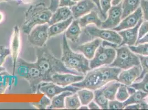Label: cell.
Here are the masks:
<instances>
[{"instance_id":"2e32d148","label":"cell","mask_w":148,"mask_h":110,"mask_svg":"<svg viewBox=\"0 0 148 110\" xmlns=\"http://www.w3.org/2000/svg\"><path fill=\"white\" fill-rule=\"evenodd\" d=\"M85 75L71 73H56L51 77V82L58 86L65 87L79 82L84 78Z\"/></svg>"},{"instance_id":"4fadbf2b","label":"cell","mask_w":148,"mask_h":110,"mask_svg":"<svg viewBox=\"0 0 148 110\" xmlns=\"http://www.w3.org/2000/svg\"><path fill=\"white\" fill-rule=\"evenodd\" d=\"M140 65L122 70L118 75V81L126 86H131L139 77L142 73Z\"/></svg>"},{"instance_id":"30bf717a","label":"cell","mask_w":148,"mask_h":110,"mask_svg":"<svg viewBox=\"0 0 148 110\" xmlns=\"http://www.w3.org/2000/svg\"><path fill=\"white\" fill-rule=\"evenodd\" d=\"M80 88L75 87L74 86H67L65 87H62L58 86L55 83L49 81V82H43L39 86L38 92L43 93L45 96L51 99L54 96L62 93V92L66 91H70L73 93L77 92L79 90Z\"/></svg>"},{"instance_id":"f907efd6","label":"cell","mask_w":148,"mask_h":110,"mask_svg":"<svg viewBox=\"0 0 148 110\" xmlns=\"http://www.w3.org/2000/svg\"><path fill=\"white\" fill-rule=\"evenodd\" d=\"M5 71H6L5 68L3 67L2 66H0V74L2 73H3V72H5Z\"/></svg>"},{"instance_id":"db71d44e","label":"cell","mask_w":148,"mask_h":110,"mask_svg":"<svg viewBox=\"0 0 148 110\" xmlns=\"http://www.w3.org/2000/svg\"><path fill=\"white\" fill-rule=\"evenodd\" d=\"M11 1V0H0V1Z\"/></svg>"},{"instance_id":"681fc988","label":"cell","mask_w":148,"mask_h":110,"mask_svg":"<svg viewBox=\"0 0 148 110\" xmlns=\"http://www.w3.org/2000/svg\"><path fill=\"white\" fill-rule=\"evenodd\" d=\"M3 19H4V14L3 13L0 12V23L3 22Z\"/></svg>"},{"instance_id":"603a6c76","label":"cell","mask_w":148,"mask_h":110,"mask_svg":"<svg viewBox=\"0 0 148 110\" xmlns=\"http://www.w3.org/2000/svg\"><path fill=\"white\" fill-rule=\"evenodd\" d=\"M121 84V83H120L118 81L113 80L107 83L100 89L103 92L105 96L109 100V101L113 100L116 99V95Z\"/></svg>"},{"instance_id":"5b68a950","label":"cell","mask_w":148,"mask_h":110,"mask_svg":"<svg viewBox=\"0 0 148 110\" xmlns=\"http://www.w3.org/2000/svg\"><path fill=\"white\" fill-rule=\"evenodd\" d=\"M14 74L28 82L33 93H36L40 84L44 82L43 75L36 62H28L22 58H19L16 63Z\"/></svg>"},{"instance_id":"484cf974","label":"cell","mask_w":148,"mask_h":110,"mask_svg":"<svg viewBox=\"0 0 148 110\" xmlns=\"http://www.w3.org/2000/svg\"><path fill=\"white\" fill-rule=\"evenodd\" d=\"M14 75H11L7 71L0 74V94H4L8 88H11L16 81Z\"/></svg>"},{"instance_id":"9a60e30c","label":"cell","mask_w":148,"mask_h":110,"mask_svg":"<svg viewBox=\"0 0 148 110\" xmlns=\"http://www.w3.org/2000/svg\"><path fill=\"white\" fill-rule=\"evenodd\" d=\"M143 18V13L140 7H139L135 12L122 19L119 24L112 30L119 31L127 29L133 28Z\"/></svg>"},{"instance_id":"ee69618b","label":"cell","mask_w":148,"mask_h":110,"mask_svg":"<svg viewBox=\"0 0 148 110\" xmlns=\"http://www.w3.org/2000/svg\"><path fill=\"white\" fill-rule=\"evenodd\" d=\"M88 109L90 110H100L101 109V107L99 106V105L97 104L95 101H91L89 104H88Z\"/></svg>"},{"instance_id":"4316f807","label":"cell","mask_w":148,"mask_h":110,"mask_svg":"<svg viewBox=\"0 0 148 110\" xmlns=\"http://www.w3.org/2000/svg\"><path fill=\"white\" fill-rule=\"evenodd\" d=\"M148 94L141 90H136L133 94L130 95L128 98L123 102L125 107L127 105L134 104H140L144 101V99L148 96Z\"/></svg>"},{"instance_id":"1f68e13d","label":"cell","mask_w":148,"mask_h":110,"mask_svg":"<svg viewBox=\"0 0 148 110\" xmlns=\"http://www.w3.org/2000/svg\"><path fill=\"white\" fill-rule=\"evenodd\" d=\"M130 86L136 89V90H141L148 94V73L144 76L141 81L133 83Z\"/></svg>"},{"instance_id":"f1b7e54d","label":"cell","mask_w":148,"mask_h":110,"mask_svg":"<svg viewBox=\"0 0 148 110\" xmlns=\"http://www.w3.org/2000/svg\"><path fill=\"white\" fill-rule=\"evenodd\" d=\"M82 105H88L94 98V92L88 89H80L76 92Z\"/></svg>"},{"instance_id":"83f0119b","label":"cell","mask_w":148,"mask_h":110,"mask_svg":"<svg viewBox=\"0 0 148 110\" xmlns=\"http://www.w3.org/2000/svg\"><path fill=\"white\" fill-rule=\"evenodd\" d=\"M81 105L80 100L76 92L68 96L65 99V109L68 110L79 109Z\"/></svg>"},{"instance_id":"44dd1931","label":"cell","mask_w":148,"mask_h":110,"mask_svg":"<svg viewBox=\"0 0 148 110\" xmlns=\"http://www.w3.org/2000/svg\"><path fill=\"white\" fill-rule=\"evenodd\" d=\"M82 31L77 19H74L65 33L67 39L73 43L77 42L81 35Z\"/></svg>"},{"instance_id":"d6a6232c","label":"cell","mask_w":148,"mask_h":110,"mask_svg":"<svg viewBox=\"0 0 148 110\" xmlns=\"http://www.w3.org/2000/svg\"><path fill=\"white\" fill-rule=\"evenodd\" d=\"M130 95L128 92L127 86L121 84L118 89L116 99L121 102H124L130 97Z\"/></svg>"},{"instance_id":"8992f818","label":"cell","mask_w":148,"mask_h":110,"mask_svg":"<svg viewBox=\"0 0 148 110\" xmlns=\"http://www.w3.org/2000/svg\"><path fill=\"white\" fill-rule=\"evenodd\" d=\"M116 51L115 59L108 66L125 70L135 66L140 65L138 55L132 51L127 45L119 46L116 49Z\"/></svg>"},{"instance_id":"7a4b0ae2","label":"cell","mask_w":148,"mask_h":110,"mask_svg":"<svg viewBox=\"0 0 148 110\" xmlns=\"http://www.w3.org/2000/svg\"><path fill=\"white\" fill-rule=\"evenodd\" d=\"M37 56L36 63L43 75L44 82L51 81L52 75L56 73L80 75L66 67L61 60L56 58L45 46L37 48Z\"/></svg>"},{"instance_id":"ba28073f","label":"cell","mask_w":148,"mask_h":110,"mask_svg":"<svg viewBox=\"0 0 148 110\" xmlns=\"http://www.w3.org/2000/svg\"><path fill=\"white\" fill-rule=\"evenodd\" d=\"M84 32L91 38L97 37L103 40L116 43L119 45L122 41V38L116 31L111 29L99 28L96 26L88 25L84 30Z\"/></svg>"},{"instance_id":"836d02e7","label":"cell","mask_w":148,"mask_h":110,"mask_svg":"<svg viewBox=\"0 0 148 110\" xmlns=\"http://www.w3.org/2000/svg\"><path fill=\"white\" fill-rule=\"evenodd\" d=\"M140 60V66L142 67V73L140 74L139 77L136 80H142L144 76L147 73H148V56H141L138 55Z\"/></svg>"},{"instance_id":"f6af8a7d","label":"cell","mask_w":148,"mask_h":110,"mask_svg":"<svg viewBox=\"0 0 148 110\" xmlns=\"http://www.w3.org/2000/svg\"><path fill=\"white\" fill-rule=\"evenodd\" d=\"M148 43V33L145 34L144 37L140 39L137 41L136 45L138 44H142V43Z\"/></svg>"},{"instance_id":"f546056e","label":"cell","mask_w":148,"mask_h":110,"mask_svg":"<svg viewBox=\"0 0 148 110\" xmlns=\"http://www.w3.org/2000/svg\"><path fill=\"white\" fill-rule=\"evenodd\" d=\"M94 101L98 104L101 109H108L109 100L105 96L101 89L94 90Z\"/></svg>"},{"instance_id":"d590c367","label":"cell","mask_w":148,"mask_h":110,"mask_svg":"<svg viewBox=\"0 0 148 110\" xmlns=\"http://www.w3.org/2000/svg\"><path fill=\"white\" fill-rule=\"evenodd\" d=\"M51 104V99L44 95L41 100L37 103H33L32 105L34 107H36L37 109L43 110L46 109Z\"/></svg>"},{"instance_id":"9c48e42d","label":"cell","mask_w":148,"mask_h":110,"mask_svg":"<svg viewBox=\"0 0 148 110\" xmlns=\"http://www.w3.org/2000/svg\"><path fill=\"white\" fill-rule=\"evenodd\" d=\"M49 26L48 23L35 26L28 35V42L37 48L45 46L47 40L49 39Z\"/></svg>"},{"instance_id":"277c9868","label":"cell","mask_w":148,"mask_h":110,"mask_svg":"<svg viewBox=\"0 0 148 110\" xmlns=\"http://www.w3.org/2000/svg\"><path fill=\"white\" fill-rule=\"evenodd\" d=\"M52 14L49 7L43 3L31 6L25 14V22L22 26L23 33L28 35L37 25L48 23Z\"/></svg>"},{"instance_id":"cb8c5ba5","label":"cell","mask_w":148,"mask_h":110,"mask_svg":"<svg viewBox=\"0 0 148 110\" xmlns=\"http://www.w3.org/2000/svg\"><path fill=\"white\" fill-rule=\"evenodd\" d=\"M70 91L64 92L54 96L51 99V104L47 109H65V99L68 96L73 94Z\"/></svg>"},{"instance_id":"e575fe53","label":"cell","mask_w":148,"mask_h":110,"mask_svg":"<svg viewBox=\"0 0 148 110\" xmlns=\"http://www.w3.org/2000/svg\"><path fill=\"white\" fill-rule=\"evenodd\" d=\"M112 0H100V6L101 9V16L104 19L107 18V13L112 7Z\"/></svg>"},{"instance_id":"816d5d0a","label":"cell","mask_w":148,"mask_h":110,"mask_svg":"<svg viewBox=\"0 0 148 110\" xmlns=\"http://www.w3.org/2000/svg\"><path fill=\"white\" fill-rule=\"evenodd\" d=\"M144 101H145L146 102V103L148 105V95L147 96V97H146V98H145Z\"/></svg>"},{"instance_id":"e0dca14e","label":"cell","mask_w":148,"mask_h":110,"mask_svg":"<svg viewBox=\"0 0 148 110\" xmlns=\"http://www.w3.org/2000/svg\"><path fill=\"white\" fill-rule=\"evenodd\" d=\"M143 21V19H142V20L133 28L118 31L119 34L122 38V43L119 45V46H121L123 45H136V43L138 41V29Z\"/></svg>"},{"instance_id":"8fae6325","label":"cell","mask_w":148,"mask_h":110,"mask_svg":"<svg viewBox=\"0 0 148 110\" xmlns=\"http://www.w3.org/2000/svg\"><path fill=\"white\" fill-rule=\"evenodd\" d=\"M107 13V18L105 21L102 22L101 28L112 30L117 27L121 22L122 15V2L116 6H112Z\"/></svg>"},{"instance_id":"ab89813d","label":"cell","mask_w":148,"mask_h":110,"mask_svg":"<svg viewBox=\"0 0 148 110\" xmlns=\"http://www.w3.org/2000/svg\"><path fill=\"white\" fill-rule=\"evenodd\" d=\"M140 5L143 13V18L148 21V0H141Z\"/></svg>"},{"instance_id":"ffe728a7","label":"cell","mask_w":148,"mask_h":110,"mask_svg":"<svg viewBox=\"0 0 148 110\" xmlns=\"http://www.w3.org/2000/svg\"><path fill=\"white\" fill-rule=\"evenodd\" d=\"M81 28H85L88 25H95L99 28H101L102 21L99 18L98 12L93 10L86 15L77 19Z\"/></svg>"},{"instance_id":"7402d4cb","label":"cell","mask_w":148,"mask_h":110,"mask_svg":"<svg viewBox=\"0 0 148 110\" xmlns=\"http://www.w3.org/2000/svg\"><path fill=\"white\" fill-rule=\"evenodd\" d=\"M73 20V17H71L66 20L60 22L49 26L48 28L49 38L58 35L66 31Z\"/></svg>"},{"instance_id":"ac0fdd59","label":"cell","mask_w":148,"mask_h":110,"mask_svg":"<svg viewBox=\"0 0 148 110\" xmlns=\"http://www.w3.org/2000/svg\"><path fill=\"white\" fill-rule=\"evenodd\" d=\"M102 39L97 38L88 43L81 44L76 48V50L81 52L87 58L91 60L94 57L96 50L101 45Z\"/></svg>"},{"instance_id":"7bdbcfd3","label":"cell","mask_w":148,"mask_h":110,"mask_svg":"<svg viewBox=\"0 0 148 110\" xmlns=\"http://www.w3.org/2000/svg\"><path fill=\"white\" fill-rule=\"evenodd\" d=\"M124 109L126 110H140L142 109V105L140 104H131L125 107Z\"/></svg>"},{"instance_id":"60d3db41","label":"cell","mask_w":148,"mask_h":110,"mask_svg":"<svg viewBox=\"0 0 148 110\" xmlns=\"http://www.w3.org/2000/svg\"><path fill=\"white\" fill-rule=\"evenodd\" d=\"M76 3V2H74L73 0H60L59 7H71Z\"/></svg>"},{"instance_id":"bcb514c9","label":"cell","mask_w":148,"mask_h":110,"mask_svg":"<svg viewBox=\"0 0 148 110\" xmlns=\"http://www.w3.org/2000/svg\"><path fill=\"white\" fill-rule=\"evenodd\" d=\"M92 1L96 5L97 8H98V10L100 11L101 14V6H100V0H92Z\"/></svg>"},{"instance_id":"3957f363","label":"cell","mask_w":148,"mask_h":110,"mask_svg":"<svg viewBox=\"0 0 148 110\" xmlns=\"http://www.w3.org/2000/svg\"><path fill=\"white\" fill-rule=\"evenodd\" d=\"M61 61L66 67L85 75L91 70L90 60L82 54L76 53L70 47L65 33L62 37Z\"/></svg>"},{"instance_id":"f5cc1de1","label":"cell","mask_w":148,"mask_h":110,"mask_svg":"<svg viewBox=\"0 0 148 110\" xmlns=\"http://www.w3.org/2000/svg\"><path fill=\"white\" fill-rule=\"evenodd\" d=\"M73 1H74V2H77L78 1H79L80 0H73Z\"/></svg>"},{"instance_id":"8d00e7d4","label":"cell","mask_w":148,"mask_h":110,"mask_svg":"<svg viewBox=\"0 0 148 110\" xmlns=\"http://www.w3.org/2000/svg\"><path fill=\"white\" fill-rule=\"evenodd\" d=\"M11 55V50L4 46H0V66H2L7 57Z\"/></svg>"},{"instance_id":"d4e9b609","label":"cell","mask_w":148,"mask_h":110,"mask_svg":"<svg viewBox=\"0 0 148 110\" xmlns=\"http://www.w3.org/2000/svg\"><path fill=\"white\" fill-rule=\"evenodd\" d=\"M141 0H123L122 2V19L135 12L139 7Z\"/></svg>"},{"instance_id":"5bb4252c","label":"cell","mask_w":148,"mask_h":110,"mask_svg":"<svg viewBox=\"0 0 148 110\" xmlns=\"http://www.w3.org/2000/svg\"><path fill=\"white\" fill-rule=\"evenodd\" d=\"M96 7L92 0H80L70 9L74 19H77L90 12Z\"/></svg>"},{"instance_id":"52a82bcc","label":"cell","mask_w":148,"mask_h":110,"mask_svg":"<svg viewBox=\"0 0 148 110\" xmlns=\"http://www.w3.org/2000/svg\"><path fill=\"white\" fill-rule=\"evenodd\" d=\"M116 56V49L105 48L101 45L96 50L94 57L90 61L91 69L103 66H110L114 60Z\"/></svg>"},{"instance_id":"c3c4849f","label":"cell","mask_w":148,"mask_h":110,"mask_svg":"<svg viewBox=\"0 0 148 110\" xmlns=\"http://www.w3.org/2000/svg\"><path fill=\"white\" fill-rule=\"evenodd\" d=\"M79 109H80V110H83V109L88 110L89 109H88V107L87 105H82V106H80V107L79 108Z\"/></svg>"},{"instance_id":"6da1fadb","label":"cell","mask_w":148,"mask_h":110,"mask_svg":"<svg viewBox=\"0 0 148 110\" xmlns=\"http://www.w3.org/2000/svg\"><path fill=\"white\" fill-rule=\"evenodd\" d=\"M122 69L119 68L102 66L91 69L87 73L84 78L71 86L80 89H88L96 90L101 88L107 83L113 80H118V75Z\"/></svg>"},{"instance_id":"7dc6e473","label":"cell","mask_w":148,"mask_h":110,"mask_svg":"<svg viewBox=\"0 0 148 110\" xmlns=\"http://www.w3.org/2000/svg\"><path fill=\"white\" fill-rule=\"evenodd\" d=\"M123 0H112V6H116L121 3Z\"/></svg>"},{"instance_id":"d6986e66","label":"cell","mask_w":148,"mask_h":110,"mask_svg":"<svg viewBox=\"0 0 148 110\" xmlns=\"http://www.w3.org/2000/svg\"><path fill=\"white\" fill-rule=\"evenodd\" d=\"M71 17H73V14L70 7H59L52 14L48 24L50 26L56 23L66 20Z\"/></svg>"},{"instance_id":"7c38bea8","label":"cell","mask_w":148,"mask_h":110,"mask_svg":"<svg viewBox=\"0 0 148 110\" xmlns=\"http://www.w3.org/2000/svg\"><path fill=\"white\" fill-rule=\"evenodd\" d=\"M21 35L20 29L18 26H15L13 29L12 34L10 43L11 55L13 61V75H14L16 63L18 59V56L21 50Z\"/></svg>"},{"instance_id":"74e56055","label":"cell","mask_w":148,"mask_h":110,"mask_svg":"<svg viewBox=\"0 0 148 110\" xmlns=\"http://www.w3.org/2000/svg\"><path fill=\"white\" fill-rule=\"evenodd\" d=\"M125 106L123 102L119 101L117 100H110L108 103V109L110 110H123L124 109Z\"/></svg>"},{"instance_id":"f35d334b","label":"cell","mask_w":148,"mask_h":110,"mask_svg":"<svg viewBox=\"0 0 148 110\" xmlns=\"http://www.w3.org/2000/svg\"><path fill=\"white\" fill-rule=\"evenodd\" d=\"M148 33V21H143L138 29V40L144 37L145 34Z\"/></svg>"},{"instance_id":"4dcf8cb0","label":"cell","mask_w":148,"mask_h":110,"mask_svg":"<svg viewBox=\"0 0 148 110\" xmlns=\"http://www.w3.org/2000/svg\"><path fill=\"white\" fill-rule=\"evenodd\" d=\"M128 47L132 51L137 55L148 56V43L128 46Z\"/></svg>"},{"instance_id":"b9f144b4","label":"cell","mask_w":148,"mask_h":110,"mask_svg":"<svg viewBox=\"0 0 148 110\" xmlns=\"http://www.w3.org/2000/svg\"><path fill=\"white\" fill-rule=\"evenodd\" d=\"M101 45L105 48H113V49H115L118 48V46H119V45L116 43H111V42L106 41V40L102 41Z\"/></svg>"}]
</instances>
